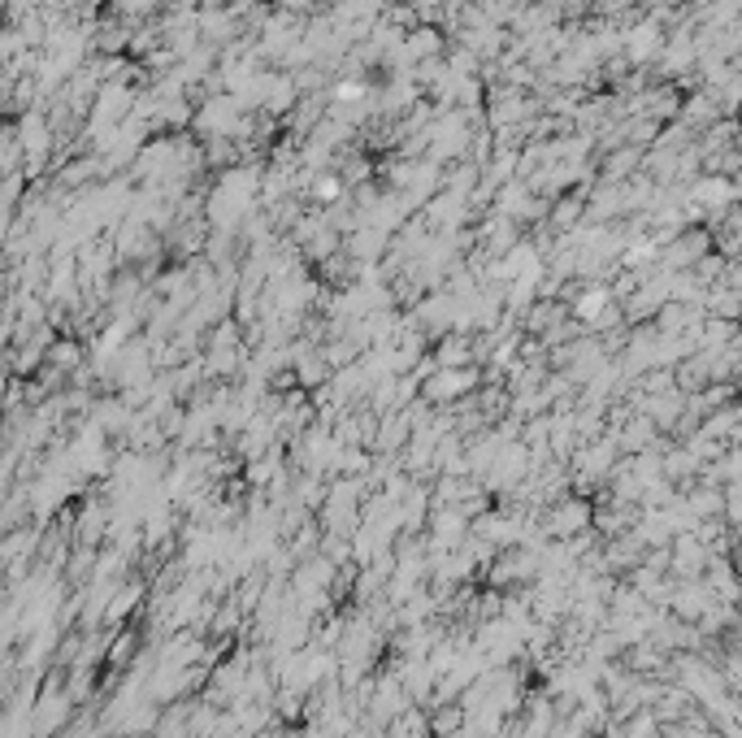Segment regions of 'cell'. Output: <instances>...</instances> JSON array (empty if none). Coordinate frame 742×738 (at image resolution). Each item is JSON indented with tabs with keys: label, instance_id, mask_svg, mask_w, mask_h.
Returning a JSON list of instances; mask_svg holds the SVG:
<instances>
[{
	"label": "cell",
	"instance_id": "8992f818",
	"mask_svg": "<svg viewBox=\"0 0 742 738\" xmlns=\"http://www.w3.org/2000/svg\"><path fill=\"white\" fill-rule=\"evenodd\" d=\"M365 91H370V87H365L361 78H339V83H335V100H339V105H361Z\"/></svg>",
	"mask_w": 742,
	"mask_h": 738
},
{
	"label": "cell",
	"instance_id": "ba28073f",
	"mask_svg": "<svg viewBox=\"0 0 742 738\" xmlns=\"http://www.w3.org/2000/svg\"><path fill=\"white\" fill-rule=\"evenodd\" d=\"M75 361H78V348H75V344H66V339H62V344L53 348V369H57V366H75Z\"/></svg>",
	"mask_w": 742,
	"mask_h": 738
},
{
	"label": "cell",
	"instance_id": "7a4b0ae2",
	"mask_svg": "<svg viewBox=\"0 0 742 738\" xmlns=\"http://www.w3.org/2000/svg\"><path fill=\"white\" fill-rule=\"evenodd\" d=\"M473 387H478V369L473 366H456V369L430 366L426 382H422V395H426L430 404H456V400H465Z\"/></svg>",
	"mask_w": 742,
	"mask_h": 738
},
{
	"label": "cell",
	"instance_id": "6da1fadb",
	"mask_svg": "<svg viewBox=\"0 0 742 738\" xmlns=\"http://www.w3.org/2000/svg\"><path fill=\"white\" fill-rule=\"evenodd\" d=\"M543 530H547V539H578V534H591L594 504L569 496V500H560V504H552V509L543 513Z\"/></svg>",
	"mask_w": 742,
	"mask_h": 738
},
{
	"label": "cell",
	"instance_id": "3957f363",
	"mask_svg": "<svg viewBox=\"0 0 742 738\" xmlns=\"http://www.w3.org/2000/svg\"><path fill=\"white\" fill-rule=\"evenodd\" d=\"M386 735L391 738H439L435 735V717H430L422 704H413L408 713H400V717L386 726Z\"/></svg>",
	"mask_w": 742,
	"mask_h": 738
},
{
	"label": "cell",
	"instance_id": "277c9868",
	"mask_svg": "<svg viewBox=\"0 0 742 738\" xmlns=\"http://www.w3.org/2000/svg\"><path fill=\"white\" fill-rule=\"evenodd\" d=\"M608 313H612V295H608V287H582V292L574 295V317H578V322L599 326Z\"/></svg>",
	"mask_w": 742,
	"mask_h": 738
},
{
	"label": "cell",
	"instance_id": "5b68a950",
	"mask_svg": "<svg viewBox=\"0 0 742 738\" xmlns=\"http://www.w3.org/2000/svg\"><path fill=\"white\" fill-rule=\"evenodd\" d=\"M140 604H144V583H122L118 595H113V604H109V612H105V621L118 626V621H127Z\"/></svg>",
	"mask_w": 742,
	"mask_h": 738
},
{
	"label": "cell",
	"instance_id": "52a82bcc",
	"mask_svg": "<svg viewBox=\"0 0 742 738\" xmlns=\"http://www.w3.org/2000/svg\"><path fill=\"white\" fill-rule=\"evenodd\" d=\"M339 192H343V183H339V178H321V183H317V200H321V205L339 200Z\"/></svg>",
	"mask_w": 742,
	"mask_h": 738
}]
</instances>
